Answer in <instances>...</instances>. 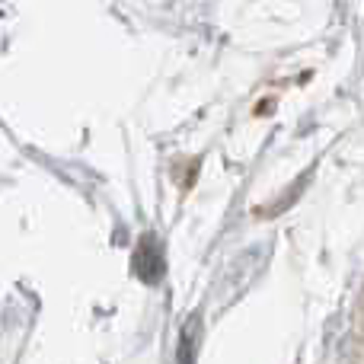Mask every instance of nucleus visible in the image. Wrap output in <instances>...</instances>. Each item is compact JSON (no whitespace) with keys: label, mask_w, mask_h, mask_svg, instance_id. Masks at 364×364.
Instances as JSON below:
<instances>
[{"label":"nucleus","mask_w":364,"mask_h":364,"mask_svg":"<svg viewBox=\"0 0 364 364\" xmlns=\"http://www.w3.org/2000/svg\"><path fill=\"white\" fill-rule=\"evenodd\" d=\"M352 333H355V342H358L361 355H364V284L355 297V314H352Z\"/></svg>","instance_id":"nucleus-1"}]
</instances>
